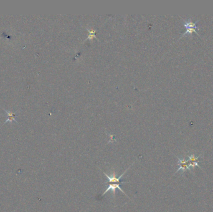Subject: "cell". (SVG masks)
Segmentation results:
<instances>
[{
  "label": "cell",
  "mask_w": 213,
  "mask_h": 212,
  "mask_svg": "<svg viewBox=\"0 0 213 212\" xmlns=\"http://www.w3.org/2000/svg\"><path fill=\"white\" fill-rule=\"evenodd\" d=\"M177 158H178V166H179V168L175 172V174L178 173L179 171H182L184 172H185L186 170L191 169L189 167V160L187 161L185 159H181V158H178V157H177Z\"/></svg>",
  "instance_id": "1"
},
{
  "label": "cell",
  "mask_w": 213,
  "mask_h": 212,
  "mask_svg": "<svg viewBox=\"0 0 213 212\" xmlns=\"http://www.w3.org/2000/svg\"><path fill=\"white\" fill-rule=\"evenodd\" d=\"M200 156L199 157H195L194 154H191V155L189 156V167L194 168L195 167H198L199 166V159Z\"/></svg>",
  "instance_id": "2"
},
{
  "label": "cell",
  "mask_w": 213,
  "mask_h": 212,
  "mask_svg": "<svg viewBox=\"0 0 213 212\" xmlns=\"http://www.w3.org/2000/svg\"><path fill=\"white\" fill-rule=\"evenodd\" d=\"M198 22V21H196V22L194 23L190 19H189L188 21L183 20V24H184V26H185L186 28L193 27V28H196V29H200V27L196 26V23Z\"/></svg>",
  "instance_id": "3"
},
{
  "label": "cell",
  "mask_w": 213,
  "mask_h": 212,
  "mask_svg": "<svg viewBox=\"0 0 213 212\" xmlns=\"http://www.w3.org/2000/svg\"><path fill=\"white\" fill-rule=\"evenodd\" d=\"M4 111L6 113L7 115H8V118H7V120H6L5 123H6V122H8V121H9V122L16 121V118H15V116H16L15 113H13V112H11V111H6V110H4Z\"/></svg>",
  "instance_id": "4"
},
{
  "label": "cell",
  "mask_w": 213,
  "mask_h": 212,
  "mask_svg": "<svg viewBox=\"0 0 213 212\" xmlns=\"http://www.w3.org/2000/svg\"><path fill=\"white\" fill-rule=\"evenodd\" d=\"M193 32H196V33L198 35H199V34L198 33L197 31H196V28H193V27H188V28H186V32H185V33H183L182 36H185V35H186V34H191L193 33Z\"/></svg>",
  "instance_id": "5"
}]
</instances>
